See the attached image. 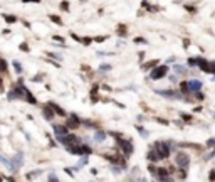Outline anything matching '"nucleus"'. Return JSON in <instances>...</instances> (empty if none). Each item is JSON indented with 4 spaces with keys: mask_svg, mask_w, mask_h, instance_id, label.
<instances>
[{
    "mask_svg": "<svg viewBox=\"0 0 215 182\" xmlns=\"http://www.w3.org/2000/svg\"><path fill=\"white\" fill-rule=\"evenodd\" d=\"M175 162H177V165L180 167V169L185 170L187 167L190 165V157L187 155L185 152H178V153H177V159H175Z\"/></svg>",
    "mask_w": 215,
    "mask_h": 182,
    "instance_id": "7ed1b4c3",
    "label": "nucleus"
},
{
    "mask_svg": "<svg viewBox=\"0 0 215 182\" xmlns=\"http://www.w3.org/2000/svg\"><path fill=\"white\" fill-rule=\"evenodd\" d=\"M106 137H108V133H104V131H96V142H104L106 140Z\"/></svg>",
    "mask_w": 215,
    "mask_h": 182,
    "instance_id": "a211bd4d",
    "label": "nucleus"
},
{
    "mask_svg": "<svg viewBox=\"0 0 215 182\" xmlns=\"http://www.w3.org/2000/svg\"><path fill=\"white\" fill-rule=\"evenodd\" d=\"M104 39H106V37H101V35H99V37H94V41H96V42H103Z\"/></svg>",
    "mask_w": 215,
    "mask_h": 182,
    "instance_id": "37998d69",
    "label": "nucleus"
},
{
    "mask_svg": "<svg viewBox=\"0 0 215 182\" xmlns=\"http://www.w3.org/2000/svg\"><path fill=\"white\" fill-rule=\"evenodd\" d=\"M2 88H4V81H2V78H0V91H2Z\"/></svg>",
    "mask_w": 215,
    "mask_h": 182,
    "instance_id": "49530a36",
    "label": "nucleus"
},
{
    "mask_svg": "<svg viewBox=\"0 0 215 182\" xmlns=\"http://www.w3.org/2000/svg\"><path fill=\"white\" fill-rule=\"evenodd\" d=\"M61 9L62 10H69V4L67 2H62V4H61Z\"/></svg>",
    "mask_w": 215,
    "mask_h": 182,
    "instance_id": "f704fd0d",
    "label": "nucleus"
},
{
    "mask_svg": "<svg viewBox=\"0 0 215 182\" xmlns=\"http://www.w3.org/2000/svg\"><path fill=\"white\" fill-rule=\"evenodd\" d=\"M42 113H44V116H46V118L47 120H52V118H54V111H52V108H51V106H44V108H42Z\"/></svg>",
    "mask_w": 215,
    "mask_h": 182,
    "instance_id": "4468645a",
    "label": "nucleus"
},
{
    "mask_svg": "<svg viewBox=\"0 0 215 182\" xmlns=\"http://www.w3.org/2000/svg\"><path fill=\"white\" fill-rule=\"evenodd\" d=\"M47 106H51L52 108V111H54V113H57V115H61V116H64V115H66V111L62 110V108H59V106L55 105V103H46Z\"/></svg>",
    "mask_w": 215,
    "mask_h": 182,
    "instance_id": "2eb2a0df",
    "label": "nucleus"
},
{
    "mask_svg": "<svg viewBox=\"0 0 215 182\" xmlns=\"http://www.w3.org/2000/svg\"><path fill=\"white\" fill-rule=\"evenodd\" d=\"M158 63H160V61L158 59H153V61H148L146 64H143V69H155L156 66H158Z\"/></svg>",
    "mask_w": 215,
    "mask_h": 182,
    "instance_id": "dca6fc26",
    "label": "nucleus"
},
{
    "mask_svg": "<svg viewBox=\"0 0 215 182\" xmlns=\"http://www.w3.org/2000/svg\"><path fill=\"white\" fill-rule=\"evenodd\" d=\"M181 118L185 120V122H192V120H193V116H192V115H188V113H181Z\"/></svg>",
    "mask_w": 215,
    "mask_h": 182,
    "instance_id": "a878e982",
    "label": "nucleus"
},
{
    "mask_svg": "<svg viewBox=\"0 0 215 182\" xmlns=\"http://www.w3.org/2000/svg\"><path fill=\"white\" fill-rule=\"evenodd\" d=\"M20 49L22 51H29V46L27 44H20Z\"/></svg>",
    "mask_w": 215,
    "mask_h": 182,
    "instance_id": "79ce46f5",
    "label": "nucleus"
},
{
    "mask_svg": "<svg viewBox=\"0 0 215 182\" xmlns=\"http://www.w3.org/2000/svg\"><path fill=\"white\" fill-rule=\"evenodd\" d=\"M188 64H190V66H197V64H195V57H190V59H188Z\"/></svg>",
    "mask_w": 215,
    "mask_h": 182,
    "instance_id": "58836bf2",
    "label": "nucleus"
},
{
    "mask_svg": "<svg viewBox=\"0 0 215 182\" xmlns=\"http://www.w3.org/2000/svg\"><path fill=\"white\" fill-rule=\"evenodd\" d=\"M54 131H55V135H57V138L66 137L69 133V130L66 128V125H54Z\"/></svg>",
    "mask_w": 215,
    "mask_h": 182,
    "instance_id": "6e6552de",
    "label": "nucleus"
},
{
    "mask_svg": "<svg viewBox=\"0 0 215 182\" xmlns=\"http://www.w3.org/2000/svg\"><path fill=\"white\" fill-rule=\"evenodd\" d=\"M180 89L183 91V93H190L188 91V83H187V81H181L180 83Z\"/></svg>",
    "mask_w": 215,
    "mask_h": 182,
    "instance_id": "412c9836",
    "label": "nucleus"
},
{
    "mask_svg": "<svg viewBox=\"0 0 215 182\" xmlns=\"http://www.w3.org/2000/svg\"><path fill=\"white\" fill-rule=\"evenodd\" d=\"M208 179H210L212 182H215V170H212V172L208 174Z\"/></svg>",
    "mask_w": 215,
    "mask_h": 182,
    "instance_id": "e433bc0d",
    "label": "nucleus"
},
{
    "mask_svg": "<svg viewBox=\"0 0 215 182\" xmlns=\"http://www.w3.org/2000/svg\"><path fill=\"white\" fill-rule=\"evenodd\" d=\"M166 74H168V66H156V68L151 71L150 78L156 81V79H161V78H165Z\"/></svg>",
    "mask_w": 215,
    "mask_h": 182,
    "instance_id": "f03ea898",
    "label": "nucleus"
},
{
    "mask_svg": "<svg viewBox=\"0 0 215 182\" xmlns=\"http://www.w3.org/2000/svg\"><path fill=\"white\" fill-rule=\"evenodd\" d=\"M111 69V64H103L101 66V71H109Z\"/></svg>",
    "mask_w": 215,
    "mask_h": 182,
    "instance_id": "2f4dec72",
    "label": "nucleus"
},
{
    "mask_svg": "<svg viewBox=\"0 0 215 182\" xmlns=\"http://www.w3.org/2000/svg\"><path fill=\"white\" fill-rule=\"evenodd\" d=\"M54 39H55V41H57V42H59V41H61V42H62V41H64V39L61 37V35H54Z\"/></svg>",
    "mask_w": 215,
    "mask_h": 182,
    "instance_id": "a18cd8bd",
    "label": "nucleus"
},
{
    "mask_svg": "<svg viewBox=\"0 0 215 182\" xmlns=\"http://www.w3.org/2000/svg\"><path fill=\"white\" fill-rule=\"evenodd\" d=\"M214 157H215V147H214V150H212L208 155H207V160H210V159H214Z\"/></svg>",
    "mask_w": 215,
    "mask_h": 182,
    "instance_id": "c9c22d12",
    "label": "nucleus"
},
{
    "mask_svg": "<svg viewBox=\"0 0 215 182\" xmlns=\"http://www.w3.org/2000/svg\"><path fill=\"white\" fill-rule=\"evenodd\" d=\"M4 19L9 22V24H13V22H17V19L13 17V15H7V14H4Z\"/></svg>",
    "mask_w": 215,
    "mask_h": 182,
    "instance_id": "5701e85b",
    "label": "nucleus"
},
{
    "mask_svg": "<svg viewBox=\"0 0 215 182\" xmlns=\"http://www.w3.org/2000/svg\"><path fill=\"white\" fill-rule=\"evenodd\" d=\"M148 169H150V172H151L153 175H155V174H156V170H158V169H156V167H155L153 164H150V167H148Z\"/></svg>",
    "mask_w": 215,
    "mask_h": 182,
    "instance_id": "7c9ffc66",
    "label": "nucleus"
},
{
    "mask_svg": "<svg viewBox=\"0 0 215 182\" xmlns=\"http://www.w3.org/2000/svg\"><path fill=\"white\" fill-rule=\"evenodd\" d=\"M151 147L155 148V152L158 153V157H160V159H168V157H170L172 148H170V145L166 143V142H155Z\"/></svg>",
    "mask_w": 215,
    "mask_h": 182,
    "instance_id": "f257e3e1",
    "label": "nucleus"
},
{
    "mask_svg": "<svg viewBox=\"0 0 215 182\" xmlns=\"http://www.w3.org/2000/svg\"><path fill=\"white\" fill-rule=\"evenodd\" d=\"M148 160H150V164H155V162H158V160H160V157H158V153H156L155 152V148H150V150H148Z\"/></svg>",
    "mask_w": 215,
    "mask_h": 182,
    "instance_id": "9b49d317",
    "label": "nucleus"
},
{
    "mask_svg": "<svg viewBox=\"0 0 215 182\" xmlns=\"http://www.w3.org/2000/svg\"><path fill=\"white\" fill-rule=\"evenodd\" d=\"M22 159H24V155H22V153H17V155H15V159H13V172H17L19 170V167H22V164H24V160H22Z\"/></svg>",
    "mask_w": 215,
    "mask_h": 182,
    "instance_id": "9d476101",
    "label": "nucleus"
},
{
    "mask_svg": "<svg viewBox=\"0 0 215 182\" xmlns=\"http://www.w3.org/2000/svg\"><path fill=\"white\" fill-rule=\"evenodd\" d=\"M173 68H175V71H177L178 74H187V68L185 66H181V64H175Z\"/></svg>",
    "mask_w": 215,
    "mask_h": 182,
    "instance_id": "6ab92c4d",
    "label": "nucleus"
},
{
    "mask_svg": "<svg viewBox=\"0 0 215 182\" xmlns=\"http://www.w3.org/2000/svg\"><path fill=\"white\" fill-rule=\"evenodd\" d=\"M81 42L88 46V44H91V37H84V39H81Z\"/></svg>",
    "mask_w": 215,
    "mask_h": 182,
    "instance_id": "473e14b6",
    "label": "nucleus"
},
{
    "mask_svg": "<svg viewBox=\"0 0 215 182\" xmlns=\"http://www.w3.org/2000/svg\"><path fill=\"white\" fill-rule=\"evenodd\" d=\"M57 140H59L61 145H64V147H69V145H74L79 138H77L74 133H67L66 137H61V138H57Z\"/></svg>",
    "mask_w": 215,
    "mask_h": 182,
    "instance_id": "20e7f679",
    "label": "nucleus"
},
{
    "mask_svg": "<svg viewBox=\"0 0 215 182\" xmlns=\"http://www.w3.org/2000/svg\"><path fill=\"white\" fill-rule=\"evenodd\" d=\"M156 122L161 123V125H168V122H166V120H163V118H156Z\"/></svg>",
    "mask_w": 215,
    "mask_h": 182,
    "instance_id": "4c0bfd02",
    "label": "nucleus"
},
{
    "mask_svg": "<svg viewBox=\"0 0 215 182\" xmlns=\"http://www.w3.org/2000/svg\"><path fill=\"white\" fill-rule=\"evenodd\" d=\"M135 42H146V39H143V37H136V39H135Z\"/></svg>",
    "mask_w": 215,
    "mask_h": 182,
    "instance_id": "a19ab883",
    "label": "nucleus"
},
{
    "mask_svg": "<svg viewBox=\"0 0 215 182\" xmlns=\"http://www.w3.org/2000/svg\"><path fill=\"white\" fill-rule=\"evenodd\" d=\"M156 93L160 94V96H166V98H177L175 91H172V89H156Z\"/></svg>",
    "mask_w": 215,
    "mask_h": 182,
    "instance_id": "ddd939ff",
    "label": "nucleus"
},
{
    "mask_svg": "<svg viewBox=\"0 0 215 182\" xmlns=\"http://www.w3.org/2000/svg\"><path fill=\"white\" fill-rule=\"evenodd\" d=\"M86 162H88V157H82V159H81V162H79V164H81V165H84Z\"/></svg>",
    "mask_w": 215,
    "mask_h": 182,
    "instance_id": "c03bdc74",
    "label": "nucleus"
},
{
    "mask_svg": "<svg viewBox=\"0 0 215 182\" xmlns=\"http://www.w3.org/2000/svg\"><path fill=\"white\" fill-rule=\"evenodd\" d=\"M49 19H51L54 24H57V26H62V20H61V17H57V15H49Z\"/></svg>",
    "mask_w": 215,
    "mask_h": 182,
    "instance_id": "aec40b11",
    "label": "nucleus"
},
{
    "mask_svg": "<svg viewBox=\"0 0 215 182\" xmlns=\"http://www.w3.org/2000/svg\"><path fill=\"white\" fill-rule=\"evenodd\" d=\"M185 9L190 10V14H195V9H193V7H190V5H185Z\"/></svg>",
    "mask_w": 215,
    "mask_h": 182,
    "instance_id": "ea45409f",
    "label": "nucleus"
},
{
    "mask_svg": "<svg viewBox=\"0 0 215 182\" xmlns=\"http://www.w3.org/2000/svg\"><path fill=\"white\" fill-rule=\"evenodd\" d=\"M118 34H119V35H124V34H126V27L121 26V27L118 29Z\"/></svg>",
    "mask_w": 215,
    "mask_h": 182,
    "instance_id": "c85d7f7f",
    "label": "nucleus"
},
{
    "mask_svg": "<svg viewBox=\"0 0 215 182\" xmlns=\"http://www.w3.org/2000/svg\"><path fill=\"white\" fill-rule=\"evenodd\" d=\"M178 177H180V179H185V177H187V172H185L183 169H180V172H178Z\"/></svg>",
    "mask_w": 215,
    "mask_h": 182,
    "instance_id": "c756f323",
    "label": "nucleus"
},
{
    "mask_svg": "<svg viewBox=\"0 0 215 182\" xmlns=\"http://www.w3.org/2000/svg\"><path fill=\"white\" fill-rule=\"evenodd\" d=\"M215 145V138H210V140H207V147H214Z\"/></svg>",
    "mask_w": 215,
    "mask_h": 182,
    "instance_id": "72a5a7b5",
    "label": "nucleus"
},
{
    "mask_svg": "<svg viewBox=\"0 0 215 182\" xmlns=\"http://www.w3.org/2000/svg\"><path fill=\"white\" fill-rule=\"evenodd\" d=\"M24 100H25V101H29L30 105H35V103H37L35 96H34L32 93H30V91H29L27 88H24Z\"/></svg>",
    "mask_w": 215,
    "mask_h": 182,
    "instance_id": "1a4fd4ad",
    "label": "nucleus"
},
{
    "mask_svg": "<svg viewBox=\"0 0 215 182\" xmlns=\"http://www.w3.org/2000/svg\"><path fill=\"white\" fill-rule=\"evenodd\" d=\"M118 145L121 147V150H123L124 155H131V153H133V143H131L130 140L121 138V140H118Z\"/></svg>",
    "mask_w": 215,
    "mask_h": 182,
    "instance_id": "39448f33",
    "label": "nucleus"
},
{
    "mask_svg": "<svg viewBox=\"0 0 215 182\" xmlns=\"http://www.w3.org/2000/svg\"><path fill=\"white\" fill-rule=\"evenodd\" d=\"M81 147H82V155H89V153L93 152V148L88 147V145H81Z\"/></svg>",
    "mask_w": 215,
    "mask_h": 182,
    "instance_id": "b1692460",
    "label": "nucleus"
},
{
    "mask_svg": "<svg viewBox=\"0 0 215 182\" xmlns=\"http://www.w3.org/2000/svg\"><path fill=\"white\" fill-rule=\"evenodd\" d=\"M193 96L197 98V100H203V98H205V94H203L202 91H197V93H193Z\"/></svg>",
    "mask_w": 215,
    "mask_h": 182,
    "instance_id": "cd10ccee",
    "label": "nucleus"
},
{
    "mask_svg": "<svg viewBox=\"0 0 215 182\" xmlns=\"http://www.w3.org/2000/svg\"><path fill=\"white\" fill-rule=\"evenodd\" d=\"M13 68H15V71H17L19 74L22 72V64L19 63V61H13Z\"/></svg>",
    "mask_w": 215,
    "mask_h": 182,
    "instance_id": "393cba45",
    "label": "nucleus"
},
{
    "mask_svg": "<svg viewBox=\"0 0 215 182\" xmlns=\"http://www.w3.org/2000/svg\"><path fill=\"white\" fill-rule=\"evenodd\" d=\"M81 120H79V116H77V115H71V116H69V120H67V125H66V128H77V127H81Z\"/></svg>",
    "mask_w": 215,
    "mask_h": 182,
    "instance_id": "423d86ee",
    "label": "nucleus"
},
{
    "mask_svg": "<svg viewBox=\"0 0 215 182\" xmlns=\"http://www.w3.org/2000/svg\"><path fill=\"white\" fill-rule=\"evenodd\" d=\"M0 72H7V63L2 57H0Z\"/></svg>",
    "mask_w": 215,
    "mask_h": 182,
    "instance_id": "4be33fe9",
    "label": "nucleus"
},
{
    "mask_svg": "<svg viewBox=\"0 0 215 182\" xmlns=\"http://www.w3.org/2000/svg\"><path fill=\"white\" fill-rule=\"evenodd\" d=\"M7 180H9V182H15V180H13L12 177H7Z\"/></svg>",
    "mask_w": 215,
    "mask_h": 182,
    "instance_id": "de8ad7c7",
    "label": "nucleus"
},
{
    "mask_svg": "<svg viewBox=\"0 0 215 182\" xmlns=\"http://www.w3.org/2000/svg\"><path fill=\"white\" fill-rule=\"evenodd\" d=\"M136 130H138V131H139V133H141V135H143V137H145V138H146V137H148V131H146V130H145V128H141V127H136Z\"/></svg>",
    "mask_w": 215,
    "mask_h": 182,
    "instance_id": "bb28decb",
    "label": "nucleus"
},
{
    "mask_svg": "<svg viewBox=\"0 0 215 182\" xmlns=\"http://www.w3.org/2000/svg\"><path fill=\"white\" fill-rule=\"evenodd\" d=\"M188 83V91L190 93H197V91H200V88H202V83L198 79H190L187 81Z\"/></svg>",
    "mask_w": 215,
    "mask_h": 182,
    "instance_id": "0eeeda50",
    "label": "nucleus"
},
{
    "mask_svg": "<svg viewBox=\"0 0 215 182\" xmlns=\"http://www.w3.org/2000/svg\"><path fill=\"white\" fill-rule=\"evenodd\" d=\"M67 152L69 153H74V155H82V147L81 145H69L67 147Z\"/></svg>",
    "mask_w": 215,
    "mask_h": 182,
    "instance_id": "f8f14e48",
    "label": "nucleus"
},
{
    "mask_svg": "<svg viewBox=\"0 0 215 182\" xmlns=\"http://www.w3.org/2000/svg\"><path fill=\"white\" fill-rule=\"evenodd\" d=\"M0 162H2V165H5V167H9V169L13 172V165H12V162H10L9 159H5L4 155H0Z\"/></svg>",
    "mask_w": 215,
    "mask_h": 182,
    "instance_id": "f3484780",
    "label": "nucleus"
}]
</instances>
